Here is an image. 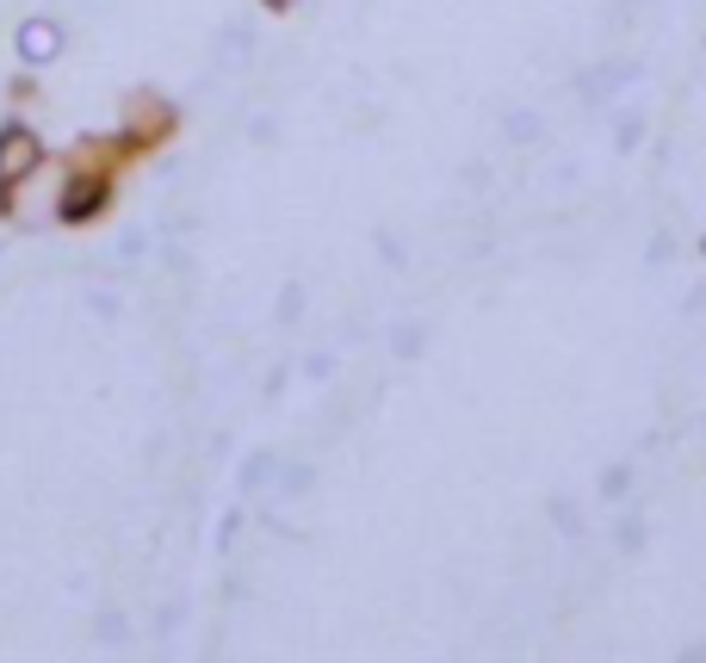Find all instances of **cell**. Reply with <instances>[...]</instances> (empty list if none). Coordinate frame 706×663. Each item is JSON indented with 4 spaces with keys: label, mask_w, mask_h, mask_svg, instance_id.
Instances as JSON below:
<instances>
[{
    "label": "cell",
    "mask_w": 706,
    "mask_h": 663,
    "mask_svg": "<svg viewBox=\"0 0 706 663\" xmlns=\"http://www.w3.org/2000/svg\"><path fill=\"white\" fill-rule=\"evenodd\" d=\"M25 156H32V143H25V137L7 143V175H25Z\"/></svg>",
    "instance_id": "obj_1"
}]
</instances>
